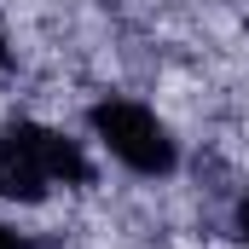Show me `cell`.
<instances>
[{
	"mask_svg": "<svg viewBox=\"0 0 249 249\" xmlns=\"http://www.w3.org/2000/svg\"><path fill=\"white\" fill-rule=\"evenodd\" d=\"M58 186H93V162L81 139L47 122H6L0 127V197L29 209V203H47Z\"/></svg>",
	"mask_w": 249,
	"mask_h": 249,
	"instance_id": "cell-1",
	"label": "cell"
},
{
	"mask_svg": "<svg viewBox=\"0 0 249 249\" xmlns=\"http://www.w3.org/2000/svg\"><path fill=\"white\" fill-rule=\"evenodd\" d=\"M87 127H93V139L122 162L127 174L162 180V174H174V168H180V145H174L168 122H162L151 105H139V99L110 93V99L87 105Z\"/></svg>",
	"mask_w": 249,
	"mask_h": 249,
	"instance_id": "cell-2",
	"label": "cell"
},
{
	"mask_svg": "<svg viewBox=\"0 0 249 249\" xmlns=\"http://www.w3.org/2000/svg\"><path fill=\"white\" fill-rule=\"evenodd\" d=\"M232 232H238V244L249 249V197H238V209H232Z\"/></svg>",
	"mask_w": 249,
	"mask_h": 249,
	"instance_id": "cell-3",
	"label": "cell"
},
{
	"mask_svg": "<svg viewBox=\"0 0 249 249\" xmlns=\"http://www.w3.org/2000/svg\"><path fill=\"white\" fill-rule=\"evenodd\" d=\"M0 249H35V244H29V238H18L12 226H0Z\"/></svg>",
	"mask_w": 249,
	"mask_h": 249,
	"instance_id": "cell-4",
	"label": "cell"
},
{
	"mask_svg": "<svg viewBox=\"0 0 249 249\" xmlns=\"http://www.w3.org/2000/svg\"><path fill=\"white\" fill-rule=\"evenodd\" d=\"M12 64V47H6V23H0V70Z\"/></svg>",
	"mask_w": 249,
	"mask_h": 249,
	"instance_id": "cell-5",
	"label": "cell"
}]
</instances>
